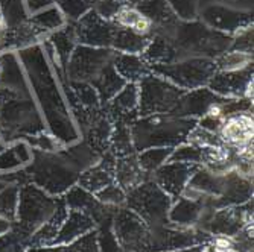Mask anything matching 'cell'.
<instances>
[{
    "label": "cell",
    "mask_w": 254,
    "mask_h": 252,
    "mask_svg": "<svg viewBox=\"0 0 254 252\" xmlns=\"http://www.w3.org/2000/svg\"><path fill=\"white\" fill-rule=\"evenodd\" d=\"M248 62H250V56L248 55H244V53H232V55H228L227 59H225V68H227V70H230V72L239 70V68L245 67Z\"/></svg>",
    "instance_id": "cell-1"
},
{
    "label": "cell",
    "mask_w": 254,
    "mask_h": 252,
    "mask_svg": "<svg viewBox=\"0 0 254 252\" xmlns=\"http://www.w3.org/2000/svg\"><path fill=\"white\" fill-rule=\"evenodd\" d=\"M132 31H135L137 34H146L151 28V21L146 18V17H142V15H138V18L134 21V25L131 26Z\"/></svg>",
    "instance_id": "cell-2"
},
{
    "label": "cell",
    "mask_w": 254,
    "mask_h": 252,
    "mask_svg": "<svg viewBox=\"0 0 254 252\" xmlns=\"http://www.w3.org/2000/svg\"><path fill=\"white\" fill-rule=\"evenodd\" d=\"M222 114H224V108L218 103H212L209 106V109H207V116L212 117V119H218L222 116Z\"/></svg>",
    "instance_id": "cell-3"
},
{
    "label": "cell",
    "mask_w": 254,
    "mask_h": 252,
    "mask_svg": "<svg viewBox=\"0 0 254 252\" xmlns=\"http://www.w3.org/2000/svg\"><path fill=\"white\" fill-rule=\"evenodd\" d=\"M2 28H3V20H2V17H0V32H2Z\"/></svg>",
    "instance_id": "cell-4"
}]
</instances>
